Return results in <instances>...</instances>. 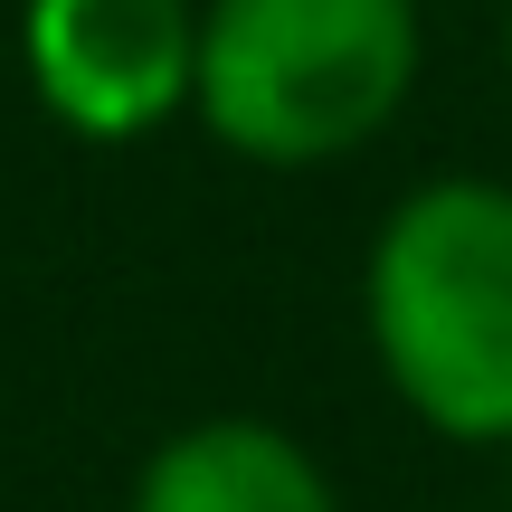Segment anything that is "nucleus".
<instances>
[{"label":"nucleus","instance_id":"nucleus-2","mask_svg":"<svg viewBox=\"0 0 512 512\" xmlns=\"http://www.w3.org/2000/svg\"><path fill=\"white\" fill-rule=\"evenodd\" d=\"M418 67V0H200L190 114L256 171H313L380 143L418 95Z\"/></svg>","mask_w":512,"mask_h":512},{"label":"nucleus","instance_id":"nucleus-4","mask_svg":"<svg viewBox=\"0 0 512 512\" xmlns=\"http://www.w3.org/2000/svg\"><path fill=\"white\" fill-rule=\"evenodd\" d=\"M124 512H342L323 456L275 418H190L143 456Z\"/></svg>","mask_w":512,"mask_h":512},{"label":"nucleus","instance_id":"nucleus-5","mask_svg":"<svg viewBox=\"0 0 512 512\" xmlns=\"http://www.w3.org/2000/svg\"><path fill=\"white\" fill-rule=\"evenodd\" d=\"M503 95H512V0H503Z\"/></svg>","mask_w":512,"mask_h":512},{"label":"nucleus","instance_id":"nucleus-1","mask_svg":"<svg viewBox=\"0 0 512 512\" xmlns=\"http://www.w3.org/2000/svg\"><path fill=\"white\" fill-rule=\"evenodd\" d=\"M361 332L399 408L446 446H512V181L427 171L361 256Z\"/></svg>","mask_w":512,"mask_h":512},{"label":"nucleus","instance_id":"nucleus-3","mask_svg":"<svg viewBox=\"0 0 512 512\" xmlns=\"http://www.w3.org/2000/svg\"><path fill=\"white\" fill-rule=\"evenodd\" d=\"M19 76L76 143H143L200 86V0H19Z\"/></svg>","mask_w":512,"mask_h":512}]
</instances>
